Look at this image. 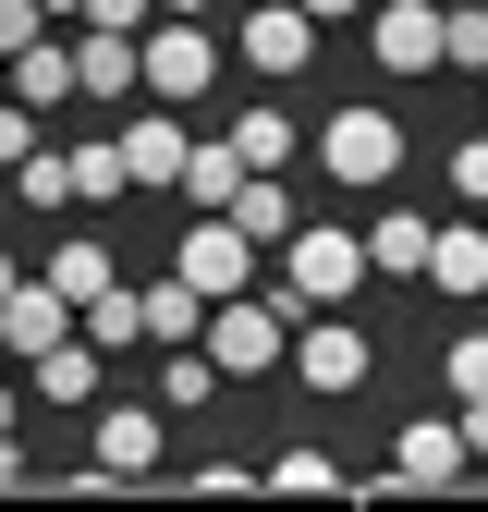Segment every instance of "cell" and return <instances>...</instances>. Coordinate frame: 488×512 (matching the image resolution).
Instances as JSON below:
<instances>
[{
    "label": "cell",
    "instance_id": "cell-12",
    "mask_svg": "<svg viewBox=\"0 0 488 512\" xmlns=\"http://www.w3.org/2000/svg\"><path fill=\"white\" fill-rule=\"evenodd\" d=\"M232 49H244V74L281 86V74H305V61H318V13H305V0H269V13H244Z\"/></svg>",
    "mask_w": 488,
    "mask_h": 512
},
{
    "label": "cell",
    "instance_id": "cell-29",
    "mask_svg": "<svg viewBox=\"0 0 488 512\" xmlns=\"http://www.w3.org/2000/svg\"><path fill=\"white\" fill-rule=\"evenodd\" d=\"M305 13H318V25H366V13H379V0H305Z\"/></svg>",
    "mask_w": 488,
    "mask_h": 512
},
{
    "label": "cell",
    "instance_id": "cell-31",
    "mask_svg": "<svg viewBox=\"0 0 488 512\" xmlns=\"http://www.w3.org/2000/svg\"><path fill=\"white\" fill-rule=\"evenodd\" d=\"M159 13H208V0H159Z\"/></svg>",
    "mask_w": 488,
    "mask_h": 512
},
{
    "label": "cell",
    "instance_id": "cell-2",
    "mask_svg": "<svg viewBox=\"0 0 488 512\" xmlns=\"http://www.w3.org/2000/svg\"><path fill=\"white\" fill-rule=\"evenodd\" d=\"M305 159H318L342 196H379V183L403 171V122H391L379 98H354V110H330V122H318V147H305Z\"/></svg>",
    "mask_w": 488,
    "mask_h": 512
},
{
    "label": "cell",
    "instance_id": "cell-11",
    "mask_svg": "<svg viewBox=\"0 0 488 512\" xmlns=\"http://www.w3.org/2000/svg\"><path fill=\"white\" fill-rule=\"evenodd\" d=\"M86 439H98L110 476H159V452H171V403H98Z\"/></svg>",
    "mask_w": 488,
    "mask_h": 512
},
{
    "label": "cell",
    "instance_id": "cell-25",
    "mask_svg": "<svg viewBox=\"0 0 488 512\" xmlns=\"http://www.w3.org/2000/svg\"><path fill=\"white\" fill-rule=\"evenodd\" d=\"M452 74H488V0H452Z\"/></svg>",
    "mask_w": 488,
    "mask_h": 512
},
{
    "label": "cell",
    "instance_id": "cell-26",
    "mask_svg": "<svg viewBox=\"0 0 488 512\" xmlns=\"http://www.w3.org/2000/svg\"><path fill=\"white\" fill-rule=\"evenodd\" d=\"M440 171H452V196H464V208H488V135H464Z\"/></svg>",
    "mask_w": 488,
    "mask_h": 512
},
{
    "label": "cell",
    "instance_id": "cell-21",
    "mask_svg": "<svg viewBox=\"0 0 488 512\" xmlns=\"http://www.w3.org/2000/svg\"><path fill=\"white\" fill-rule=\"evenodd\" d=\"M74 183H86V208H110V196H135V147H122V135L74 147Z\"/></svg>",
    "mask_w": 488,
    "mask_h": 512
},
{
    "label": "cell",
    "instance_id": "cell-15",
    "mask_svg": "<svg viewBox=\"0 0 488 512\" xmlns=\"http://www.w3.org/2000/svg\"><path fill=\"white\" fill-rule=\"evenodd\" d=\"M427 293L476 305L488 293V220H440V256H427Z\"/></svg>",
    "mask_w": 488,
    "mask_h": 512
},
{
    "label": "cell",
    "instance_id": "cell-8",
    "mask_svg": "<svg viewBox=\"0 0 488 512\" xmlns=\"http://www.w3.org/2000/svg\"><path fill=\"white\" fill-rule=\"evenodd\" d=\"M74 330H86V305L61 293V281H13V293H0V342H13V366H37L49 342H74Z\"/></svg>",
    "mask_w": 488,
    "mask_h": 512
},
{
    "label": "cell",
    "instance_id": "cell-19",
    "mask_svg": "<svg viewBox=\"0 0 488 512\" xmlns=\"http://www.w3.org/2000/svg\"><path fill=\"white\" fill-rule=\"evenodd\" d=\"M13 196H25V208H74V196H86V183H74V147H25V159H13Z\"/></svg>",
    "mask_w": 488,
    "mask_h": 512
},
{
    "label": "cell",
    "instance_id": "cell-1",
    "mask_svg": "<svg viewBox=\"0 0 488 512\" xmlns=\"http://www.w3.org/2000/svg\"><path fill=\"white\" fill-rule=\"evenodd\" d=\"M366 281H379V256H366V232H342V220H318V232L281 244V305H293V317H305V305H354Z\"/></svg>",
    "mask_w": 488,
    "mask_h": 512
},
{
    "label": "cell",
    "instance_id": "cell-3",
    "mask_svg": "<svg viewBox=\"0 0 488 512\" xmlns=\"http://www.w3.org/2000/svg\"><path fill=\"white\" fill-rule=\"evenodd\" d=\"M293 378H305L318 403H354L366 378H379V342H366L342 305H305V317H293Z\"/></svg>",
    "mask_w": 488,
    "mask_h": 512
},
{
    "label": "cell",
    "instance_id": "cell-20",
    "mask_svg": "<svg viewBox=\"0 0 488 512\" xmlns=\"http://www.w3.org/2000/svg\"><path fill=\"white\" fill-rule=\"evenodd\" d=\"M232 220L257 232V244H293L305 220H293V196H281V171H244V196H232Z\"/></svg>",
    "mask_w": 488,
    "mask_h": 512
},
{
    "label": "cell",
    "instance_id": "cell-32",
    "mask_svg": "<svg viewBox=\"0 0 488 512\" xmlns=\"http://www.w3.org/2000/svg\"><path fill=\"white\" fill-rule=\"evenodd\" d=\"M49 13H74V25H86V0H49Z\"/></svg>",
    "mask_w": 488,
    "mask_h": 512
},
{
    "label": "cell",
    "instance_id": "cell-5",
    "mask_svg": "<svg viewBox=\"0 0 488 512\" xmlns=\"http://www.w3.org/2000/svg\"><path fill=\"white\" fill-rule=\"evenodd\" d=\"M208 354H220L232 378L293 366V305H281V293H269V305H257V293H220V305H208Z\"/></svg>",
    "mask_w": 488,
    "mask_h": 512
},
{
    "label": "cell",
    "instance_id": "cell-17",
    "mask_svg": "<svg viewBox=\"0 0 488 512\" xmlns=\"http://www.w3.org/2000/svg\"><path fill=\"white\" fill-rule=\"evenodd\" d=\"M244 171H257V159H244L232 135H196V159H183V196H196V208H232V196H244Z\"/></svg>",
    "mask_w": 488,
    "mask_h": 512
},
{
    "label": "cell",
    "instance_id": "cell-28",
    "mask_svg": "<svg viewBox=\"0 0 488 512\" xmlns=\"http://www.w3.org/2000/svg\"><path fill=\"white\" fill-rule=\"evenodd\" d=\"M147 13L159 0H86V25H135V37H147Z\"/></svg>",
    "mask_w": 488,
    "mask_h": 512
},
{
    "label": "cell",
    "instance_id": "cell-27",
    "mask_svg": "<svg viewBox=\"0 0 488 512\" xmlns=\"http://www.w3.org/2000/svg\"><path fill=\"white\" fill-rule=\"evenodd\" d=\"M269 488H342V464H330V452H281Z\"/></svg>",
    "mask_w": 488,
    "mask_h": 512
},
{
    "label": "cell",
    "instance_id": "cell-14",
    "mask_svg": "<svg viewBox=\"0 0 488 512\" xmlns=\"http://www.w3.org/2000/svg\"><path fill=\"white\" fill-rule=\"evenodd\" d=\"M13 98H25V110L86 98V49H74V37H37V49H13Z\"/></svg>",
    "mask_w": 488,
    "mask_h": 512
},
{
    "label": "cell",
    "instance_id": "cell-13",
    "mask_svg": "<svg viewBox=\"0 0 488 512\" xmlns=\"http://www.w3.org/2000/svg\"><path fill=\"white\" fill-rule=\"evenodd\" d=\"M122 147H135V183H147V196H183V159H196V135H183V110H171V98H147L135 122H122Z\"/></svg>",
    "mask_w": 488,
    "mask_h": 512
},
{
    "label": "cell",
    "instance_id": "cell-23",
    "mask_svg": "<svg viewBox=\"0 0 488 512\" xmlns=\"http://www.w3.org/2000/svg\"><path fill=\"white\" fill-rule=\"evenodd\" d=\"M440 391L452 403H488V330H452L440 342Z\"/></svg>",
    "mask_w": 488,
    "mask_h": 512
},
{
    "label": "cell",
    "instance_id": "cell-6",
    "mask_svg": "<svg viewBox=\"0 0 488 512\" xmlns=\"http://www.w3.org/2000/svg\"><path fill=\"white\" fill-rule=\"evenodd\" d=\"M220 86V37H208V13H159L147 25V98H208Z\"/></svg>",
    "mask_w": 488,
    "mask_h": 512
},
{
    "label": "cell",
    "instance_id": "cell-16",
    "mask_svg": "<svg viewBox=\"0 0 488 512\" xmlns=\"http://www.w3.org/2000/svg\"><path fill=\"white\" fill-rule=\"evenodd\" d=\"M366 256H379V281H427V256H440V220H415V208L366 220Z\"/></svg>",
    "mask_w": 488,
    "mask_h": 512
},
{
    "label": "cell",
    "instance_id": "cell-9",
    "mask_svg": "<svg viewBox=\"0 0 488 512\" xmlns=\"http://www.w3.org/2000/svg\"><path fill=\"white\" fill-rule=\"evenodd\" d=\"M464 464H476L464 415H415V427H391V488H452Z\"/></svg>",
    "mask_w": 488,
    "mask_h": 512
},
{
    "label": "cell",
    "instance_id": "cell-24",
    "mask_svg": "<svg viewBox=\"0 0 488 512\" xmlns=\"http://www.w3.org/2000/svg\"><path fill=\"white\" fill-rule=\"evenodd\" d=\"M232 147H244V159H257V171H293V159H305L281 110H244V122H232Z\"/></svg>",
    "mask_w": 488,
    "mask_h": 512
},
{
    "label": "cell",
    "instance_id": "cell-4",
    "mask_svg": "<svg viewBox=\"0 0 488 512\" xmlns=\"http://www.w3.org/2000/svg\"><path fill=\"white\" fill-rule=\"evenodd\" d=\"M366 61H379V74H452V0H379V13H366Z\"/></svg>",
    "mask_w": 488,
    "mask_h": 512
},
{
    "label": "cell",
    "instance_id": "cell-18",
    "mask_svg": "<svg viewBox=\"0 0 488 512\" xmlns=\"http://www.w3.org/2000/svg\"><path fill=\"white\" fill-rule=\"evenodd\" d=\"M147 330H159V354H171V342H208V293L183 281V269H171V281H147Z\"/></svg>",
    "mask_w": 488,
    "mask_h": 512
},
{
    "label": "cell",
    "instance_id": "cell-22",
    "mask_svg": "<svg viewBox=\"0 0 488 512\" xmlns=\"http://www.w3.org/2000/svg\"><path fill=\"white\" fill-rule=\"evenodd\" d=\"M49 281L74 293V305H98V293H110L122 269H110V244H49Z\"/></svg>",
    "mask_w": 488,
    "mask_h": 512
},
{
    "label": "cell",
    "instance_id": "cell-30",
    "mask_svg": "<svg viewBox=\"0 0 488 512\" xmlns=\"http://www.w3.org/2000/svg\"><path fill=\"white\" fill-rule=\"evenodd\" d=\"M464 439H476V464H488V403H464Z\"/></svg>",
    "mask_w": 488,
    "mask_h": 512
},
{
    "label": "cell",
    "instance_id": "cell-7",
    "mask_svg": "<svg viewBox=\"0 0 488 512\" xmlns=\"http://www.w3.org/2000/svg\"><path fill=\"white\" fill-rule=\"evenodd\" d=\"M171 269H183V281H196V293L220 305V293H244V269H257V232H244L232 208H208L196 232H183V244H171Z\"/></svg>",
    "mask_w": 488,
    "mask_h": 512
},
{
    "label": "cell",
    "instance_id": "cell-10",
    "mask_svg": "<svg viewBox=\"0 0 488 512\" xmlns=\"http://www.w3.org/2000/svg\"><path fill=\"white\" fill-rule=\"evenodd\" d=\"M98 366H110V342H98V330L49 342V354L25 366V403H49V415H98Z\"/></svg>",
    "mask_w": 488,
    "mask_h": 512
}]
</instances>
